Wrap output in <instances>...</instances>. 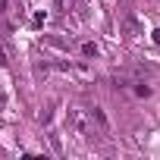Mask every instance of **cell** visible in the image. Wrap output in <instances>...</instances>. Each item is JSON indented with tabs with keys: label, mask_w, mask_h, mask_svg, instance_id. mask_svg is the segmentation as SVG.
I'll use <instances>...</instances> for the list:
<instances>
[{
	"label": "cell",
	"mask_w": 160,
	"mask_h": 160,
	"mask_svg": "<svg viewBox=\"0 0 160 160\" xmlns=\"http://www.w3.org/2000/svg\"><path fill=\"white\" fill-rule=\"evenodd\" d=\"M66 126H69V132L78 135V138H91V135H94L91 110H78V107H72V110L66 113Z\"/></svg>",
	"instance_id": "6da1fadb"
},
{
	"label": "cell",
	"mask_w": 160,
	"mask_h": 160,
	"mask_svg": "<svg viewBox=\"0 0 160 160\" xmlns=\"http://www.w3.org/2000/svg\"><path fill=\"white\" fill-rule=\"evenodd\" d=\"M3 19L10 28H16L22 22V3H16V0H3Z\"/></svg>",
	"instance_id": "7a4b0ae2"
},
{
	"label": "cell",
	"mask_w": 160,
	"mask_h": 160,
	"mask_svg": "<svg viewBox=\"0 0 160 160\" xmlns=\"http://www.w3.org/2000/svg\"><path fill=\"white\" fill-rule=\"evenodd\" d=\"M122 28L129 32V38H138V22L132 16H122Z\"/></svg>",
	"instance_id": "3957f363"
},
{
	"label": "cell",
	"mask_w": 160,
	"mask_h": 160,
	"mask_svg": "<svg viewBox=\"0 0 160 160\" xmlns=\"http://www.w3.org/2000/svg\"><path fill=\"white\" fill-rule=\"evenodd\" d=\"M60 7L69 10V13H75V10H78V0H60Z\"/></svg>",
	"instance_id": "277c9868"
},
{
	"label": "cell",
	"mask_w": 160,
	"mask_h": 160,
	"mask_svg": "<svg viewBox=\"0 0 160 160\" xmlns=\"http://www.w3.org/2000/svg\"><path fill=\"white\" fill-rule=\"evenodd\" d=\"M82 53H85V57H98V44H85Z\"/></svg>",
	"instance_id": "5b68a950"
},
{
	"label": "cell",
	"mask_w": 160,
	"mask_h": 160,
	"mask_svg": "<svg viewBox=\"0 0 160 160\" xmlns=\"http://www.w3.org/2000/svg\"><path fill=\"white\" fill-rule=\"evenodd\" d=\"M135 94H138V98H148V94H151V88H148V85H138V88H135Z\"/></svg>",
	"instance_id": "8992f818"
},
{
	"label": "cell",
	"mask_w": 160,
	"mask_h": 160,
	"mask_svg": "<svg viewBox=\"0 0 160 160\" xmlns=\"http://www.w3.org/2000/svg\"><path fill=\"white\" fill-rule=\"evenodd\" d=\"M7 63V50H3V44H0V66Z\"/></svg>",
	"instance_id": "52a82bcc"
},
{
	"label": "cell",
	"mask_w": 160,
	"mask_h": 160,
	"mask_svg": "<svg viewBox=\"0 0 160 160\" xmlns=\"http://www.w3.org/2000/svg\"><path fill=\"white\" fill-rule=\"evenodd\" d=\"M154 41H157V44H160V28H154Z\"/></svg>",
	"instance_id": "ba28073f"
}]
</instances>
